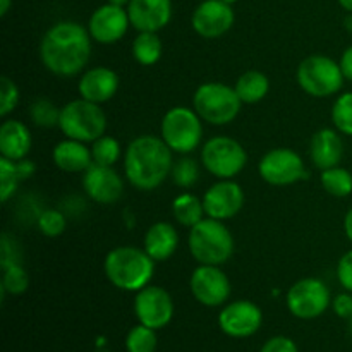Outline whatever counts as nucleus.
<instances>
[{
    "instance_id": "obj_48",
    "label": "nucleus",
    "mask_w": 352,
    "mask_h": 352,
    "mask_svg": "<svg viewBox=\"0 0 352 352\" xmlns=\"http://www.w3.org/2000/svg\"><path fill=\"white\" fill-rule=\"evenodd\" d=\"M223 2H227V3H230V6H232V3H236L237 0H223Z\"/></svg>"
},
{
    "instance_id": "obj_19",
    "label": "nucleus",
    "mask_w": 352,
    "mask_h": 352,
    "mask_svg": "<svg viewBox=\"0 0 352 352\" xmlns=\"http://www.w3.org/2000/svg\"><path fill=\"white\" fill-rule=\"evenodd\" d=\"M131 26L140 33H157L172 17L170 0H131L127 6Z\"/></svg>"
},
{
    "instance_id": "obj_24",
    "label": "nucleus",
    "mask_w": 352,
    "mask_h": 352,
    "mask_svg": "<svg viewBox=\"0 0 352 352\" xmlns=\"http://www.w3.org/2000/svg\"><path fill=\"white\" fill-rule=\"evenodd\" d=\"M179 246V232L172 223L157 222L144 234V251L155 261H167Z\"/></svg>"
},
{
    "instance_id": "obj_43",
    "label": "nucleus",
    "mask_w": 352,
    "mask_h": 352,
    "mask_svg": "<svg viewBox=\"0 0 352 352\" xmlns=\"http://www.w3.org/2000/svg\"><path fill=\"white\" fill-rule=\"evenodd\" d=\"M16 164H17V174H19L21 181H23V179H30L31 175L34 174L33 162H30V160H26V158H24V160L16 162Z\"/></svg>"
},
{
    "instance_id": "obj_9",
    "label": "nucleus",
    "mask_w": 352,
    "mask_h": 352,
    "mask_svg": "<svg viewBox=\"0 0 352 352\" xmlns=\"http://www.w3.org/2000/svg\"><path fill=\"white\" fill-rule=\"evenodd\" d=\"M201 162L215 177L232 179L246 167L248 153L234 138L215 136L203 144Z\"/></svg>"
},
{
    "instance_id": "obj_5",
    "label": "nucleus",
    "mask_w": 352,
    "mask_h": 352,
    "mask_svg": "<svg viewBox=\"0 0 352 352\" xmlns=\"http://www.w3.org/2000/svg\"><path fill=\"white\" fill-rule=\"evenodd\" d=\"M58 127L69 140L93 143L105 134L107 116L98 103L85 98L72 100L60 109Z\"/></svg>"
},
{
    "instance_id": "obj_12",
    "label": "nucleus",
    "mask_w": 352,
    "mask_h": 352,
    "mask_svg": "<svg viewBox=\"0 0 352 352\" xmlns=\"http://www.w3.org/2000/svg\"><path fill=\"white\" fill-rule=\"evenodd\" d=\"M134 313L140 323L153 330H160L170 323L174 316V301L164 287L146 285L134 298Z\"/></svg>"
},
{
    "instance_id": "obj_42",
    "label": "nucleus",
    "mask_w": 352,
    "mask_h": 352,
    "mask_svg": "<svg viewBox=\"0 0 352 352\" xmlns=\"http://www.w3.org/2000/svg\"><path fill=\"white\" fill-rule=\"evenodd\" d=\"M339 64H340V69H342V72H344V78L352 81V45L349 48H346V52H344L342 57H340Z\"/></svg>"
},
{
    "instance_id": "obj_21",
    "label": "nucleus",
    "mask_w": 352,
    "mask_h": 352,
    "mask_svg": "<svg viewBox=\"0 0 352 352\" xmlns=\"http://www.w3.org/2000/svg\"><path fill=\"white\" fill-rule=\"evenodd\" d=\"M309 157L320 170L337 167L344 157V141L340 134L333 129H320L313 134Z\"/></svg>"
},
{
    "instance_id": "obj_41",
    "label": "nucleus",
    "mask_w": 352,
    "mask_h": 352,
    "mask_svg": "<svg viewBox=\"0 0 352 352\" xmlns=\"http://www.w3.org/2000/svg\"><path fill=\"white\" fill-rule=\"evenodd\" d=\"M332 308L339 318H352V292H344V294L336 296L332 299Z\"/></svg>"
},
{
    "instance_id": "obj_33",
    "label": "nucleus",
    "mask_w": 352,
    "mask_h": 352,
    "mask_svg": "<svg viewBox=\"0 0 352 352\" xmlns=\"http://www.w3.org/2000/svg\"><path fill=\"white\" fill-rule=\"evenodd\" d=\"M30 116H31V120H33L36 126L54 127V126H58L60 110H58L48 98H38L31 103Z\"/></svg>"
},
{
    "instance_id": "obj_27",
    "label": "nucleus",
    "mask_w": 352,
    "mask_h": 352,
    "mask_svg": "<svg viewBox=\"0 0 352 352\" xmlns=\"http://www.w3.org/2000/svg\"><path fill=\"white\" fill-rule=\"evenodd\" d=\"M164 43L157 33H140L133 41V57L141 65H153L160 60Z\"/></svg>"
},
{
    "instance_id": "obj_6",
    "label": "nucleus",
    "mask_w": 352,
    "mask_h": 352,
    "mask_svg": "<svg viewBox=\"0 0 352 352\" xmlns=\"http://www.w3.org/2000/svg\"><path fill=\"white\" fill-rule=\"evenodd\" d=\"M241 105L243 102L236 88L222 82H205L192 96L196 113L201 117V120L213 126H226L232 122L241 112Z\"/></svg>"
},
{
    "instance_id": "obj_13",
    "label": "nucleus",
    "mask_w": 352,
    "mask_h": 352,
    "mask_svg": "<svg viewBox=\"0 0 352 352\" xmlns=\"http://www.w3.org/2000/svg\"><path fill=\"white\" fill-rule=\"evenodd\" d=\"M196 301L208 308L222 306L230 298V280L215 265H199L189 280Z\"/></svg>"
},
{
    "instance_id": "obj_29",
    "label": "nucleus",
    "mask_w": 352,
    "mask_h": 352,
    "mask_svg": "<svg viewBox=\"0 0 352 352\" xmlns=\"http://www.w3.org/2000/svg\"><path fill=\"white\" fill-rule=\"evenodd\" d=\"M120 155H122V148L120 143L112 136L98 138L91 143V157L93 164L105 165V167H113L119 162Z\"/></svg>"
},
{
    "instance_id": "obj_26",
    "label": "nucleus",
    "mask_w": 352,
    "mask_h": 352,
    "mask_svg": "<svg viewBox=\"0 0 352 352\" xmlns=\"http://www.w3.org/2000/svg\"><path fill=\"white\" fill-rule=\"evenodd\" d=\"M270 81L260 71H248L237 79L236 91L243 103H258L267 96Z\"/></svg>"
},
{
    "instance_id": "obj_37",
    "label": "nucleus",
    "mask_w": 352,
    "mask_h": 352,
    "mask_svg": "<svg viewBox=\"0 0 352 352\" xmlns=\"http://www.w3.org/2000/svg\"><path fill=\"white\" fill-rule=\"evenodd\" d=\"M17 102H19V89H17L16 82L3 76L0 79V116H9L16 109Z\"/></svg>"
},
{
    "instance_id": "obj_1",
    "label": "nucleus",
    "mask_w": 352,
    "mask_h": 352,
    "mask_svg": "<svg viewBox=\"0 0 352 352\" xmlns=\"http://www.w3.org/2000/svg\"><path fill=\"white\" fill-rule=\"evenodd\" d=\"M91 34L74 21H60L48 28L40 43V58L55 76L71 78L86 67L91 55Z\"/></svg>"
},
{
    "instance_id": "obj_20",
    "label": "nucleus",
    "mask_w": 352,
    "mask_h": 352,
    "mask_svg": "<svg viewBox=\"0 0 352 352\" xmlns=\"http://www.w3.org/2000/svg\"><path fill=\"white\" fill-rule=\"evenodd\" d=\"M81 98L93 103H105L113 98L119 89V76L109 67L88 69L78 82Z\"/></svg>"
},
{
    "instance_id": "obj_11",
    "label": "nucleus",
    "mask_w": 352,
    "mask_h": 352,
    "mask_svg": "<svg viewBox=\"0 0 352 352\" xmlns=\"http://www.w3.org/2000/svg\"><path fill=\"white\" fill-rule=\"evenodd\" d=\"M258 172L261 179L272 186H289L301 181L306 174L302 158L289 148H275L258 164Z\"/></svg>"
},
{
    "instance_id": "obj_32",
    "label": "nucleus",
    "mask_w": 352,
    "mask_h": 352,
    "mask_svg": "<svg viewBox=\"0 0 352 352\" xmlns=\"http://www.w3.org/2000/svg\"><path fill=\"white\" fill-rule=\"evenodd\" d=\"M332 120L337 131L352 136V91L342 93L332 107Z\"/></svg>"
},
{
    "instance_id": "obj_14",
    "label": "nucleus",
    "mask_w": 352,
    "mask_h": 352,
    "mask_svg": "<svg viewBox=\"0 0 352 352\" xmlns=\"http://www.w3.org/2000/svg\"><path fill=\"white\" fill-rule=\"evenodd\" d=\"M263 323V313L254 302L239 299L220 311L219 325L226 336L234 339H246L254 336Z\"/></svg>"
},
{
    "instance_id": "obj_18",
    "label": "nucleus",
    "mask_w": 352,
    "mask_h": 352,
    "mask_svg": "<svg viewBox=\"0 0 352 352\" xmlns=\"http://www.w3.org/2000/svg\"><path fill=\"white\" fill-rule=\"evenodd\" d=\"M82 188L100 205L117 203L124 195V181L113 167L93 164L82 175Z\"/></svg>"
},
{
    "instance_id": "obj_47",
    "label": "nucleus",
    "mask_w": 352,
    "mask_h": 352,
    "mask_svg": "<svg viewBox=\"0 0 352 352\" xmlns=\"http://www.w3.org/2000/svg\"><path fill=\"white\" fill-rule=\"evenodd\" d=\"M109 3H113V6H119V7H126L129 6L131 0H107Z\"/></svg>"
},
{
    "instance_id": "obj_15",
    "label": "nucleus",
    "mask_w": 352,
    "mask_h": 352,
    "mask_svg": "<svg viewBox=\"0 0 352 352\" xmlns=\"http://www.w3.org/2000/svg\"><path fill=\"white\" fill-rule=\"evenodd\" d=\"M236 14L223 0H205L192 12V28L203 38H220L234 26Z\"/></svg>"
},
{
    "instance_id": "obj_3",
    "label": "nucleus",
    "mask_w": 352,
    "mask_h": 352,
    "mask_svg": "<svg viewBox=\"0 0 352 352\" xmlns=\"http://www.w3.org/2000/svg\"><path fill=\"white\" fill-rule=\"evenodd\" d=\"M157 261L144 250L134 246H119L105 256L103 270L110 284L120 291L138 292L150 285Z\"/></svg>"
},
{
    "instance_id": "obj_23",
    "label": "nucleus",
    "mask_w": 352,
    "mask_h": 352,
    "mask_svg": "<svg viewBox=\"0 0 352 352\" xmlns=\"http://www.w3.org/2000/svg\"><path fill=\"white\" fill-rule=\"evenodd\" d=\"M54 164L60 170L78 174V172H86L93 165L91 148L86 146L82 141L64 140L54 148Z\"/></svg>"
},
{
    "instance_id": "obj_7",
    "label": "nucleus",
    "mask_w": 352,
    "mask_h": 352,
    "mask_svg": "<svg viewBox=\"0 0 352 352\" xmlns=\"http://www.w3.org/2000/svg\"><path fill=\"white\" fill-rule=\"evenodd\" d=\"M296 79L309 96L327 98L342 89L346 78L339 62L325 55H311L299 64Z\"/></svg>"
},
{
    "instance_id": "obj_30",
    "label": "nucleus",
    "mask_w": 352,
    "mask_h": 352,
    "mask_svg": "<svg viewBox=\"0 0 352 352\" xmlns=\"http://www.w3.org/2000/svg\"><path fill=\"white\" fill-rule=\"evenodd\" d=\"M158 340L155 330L143 325V323L133 327L126 337L127 352H155Z\"/></svg>"
},
{
    "instance_id": "obj_25",
    "label": "nucleus",
    "mask_w": 352,
    "mask_h": 352,
    "mask_svg": "<svg viewBox=\"0 0 352 352\" xmlns=\"http://www.w3.org/2000/svg\"><path fill=\"white\" fill-rule=\"evenodd\" d=\"M172 213H174L175 220L184 227H195L196 223L201 222L205 219L206 212L203 206V199L196 198L191 192H182L172 203Z\"/></svg>"
},
{
    "instance_id": "obj_44",
    "label": "nucleus",
    "mask_w": 352,
    "mask_h": 352,
    "mask_svg": "<svg viewBox=\"0 0 352 352\" xmlns=\"http://www.w3.org/2000/svg\"><path fill=\"white\" fill-rule=\"evenodd\" d=\"M344 230H346V236L347 239L352 243V208L347 212L346 219H344Z\"/></svg>"
},
{
    "instance_id": "obj_35",
    "label": "nucleus",
    "mask_w": 352,
    "mask_h": 352,
    "mask_svg": "<svg viewBox=\"0 0 352 352\" xmlns=\"http://www.w3.org/2000/svg\"><path fill=\"white\" fill-rule=\"evenodd\" d=\"M19 181L16 162L0 157V199L2 203L9 201L10 196L16 192Z\"/></svg>"
},
{
    "instance_id": "obj_4",
    "label": "nucleus",
    "mask_w": 352,
    "mask_h": 352,
    "mask_svg": "<svg viewBox=\"0 0 352 352\" xmlns=\"http://www.w3.org/2000/svg\"><path fill=\"white\" fill-rule=\"evenodd\" d=\"M188 246L199 265L220 267L234 254V237L222 220L206 217L191 227Z\"/></svg>"
},
{
    "instance_id": "obj_28",
    "label": "nucleus",
    "mask_w": 352,
    "mask_h": 352,
    "mask_svg": "<svg viewBox=\"0 0 352 352\" xmlns=\"http://www.w3.org/2000/svg\"><path fill=\"white\" fill-rule=\"evenodd\" d=\"M320 181H322L323 189L336 198H346L352 192V174L339 165L322 170Z\"/></svg>"
},
{
    "instance_id": "obj_17",
    "label": "nucleus",
    "mask_w": 352,
    "mask_h": 352,
    "mask_svg": "<svg viewBox=\"0 0 352 352\" xmlns=\"http://www.w3.org/2000/svg\"><path fill=\"white\" fill-rule=\"evenodd\" d=\"M131 26L129 14L124 7L107 2L91 14L88 23V31L91 38L98 43L110 45L124 38Z\"/></svg>"
},
{
    "instance_id": "obj_16",
    "label": "nucleus",
    "mask_w": 352,
    "mask_h": 352,
    "mask_svg": "<svg viewBox=\"0 0 352 352\" xmlns=\"http://www.w3.org/2000/svg\"><path fill=\"white\" fill-rule=\"evenodd\" d=\"M244 205V191L232 179H220L203 196L206 217L215 220H229L241 212Z\"/></svg>"
},
{
    "instance_id": "obj_2",
    "label": "nucleus",
    "mask_w": 352,
    "mask_h": 352,
    "mask_svg": "<svg viewBox=\"0 0 352 352\" xmlns=\"http://www.w3.org/2000/svg\"><path fill=\"white\" fill-rule=\"evenodd\" d=\"M172 150L162 138L138 136L127 146L124 155V174L131 186L140 191H153L160 188L170 175Z\"/></svg>"
},
{
    "instance_id": "obj_46",
    "label": "nucleus",
    "mask_w": 352,
    "mask_h": 352,
    "mask_svg": "<svg viewBox=\"0 0 352 352\" xmlns=\"http://www.w3.org/2000/svg\"><path fill=\"white\" fill-rule=\"evenodd\" d=\"M337 2L340 3V7H342L344 10H347V12L352 14V0H337Z\"/></svg>"
},
{
    "instance_id": "obj_40",
    "label": "nucleus",
    "mask_w": 352,
    "mask_h": 352,
    "mask_svg": "<svg viewBox=\"0 0 352 352\" xmlns=\"http://www.w3.org/2000/svg\"><path fill=\"white\" fill-rule=\"evenodd\" d=\"M260 352H299V351L294 340L289 339V337L278 336V337H272L270 340H267Z\"/></svg>"
},
{
    "instance_id": "obj_31",
    "label": "nucleus",
    "mask_w": 352,
    "mask_h": 352,
    "mask_svg": "<svg viewBox=\"0 0 352 352\" xmlns=\"http://www.w3.org/2000/svg\"><path fill=\"white\" fill-rule=\"evenodd\" d=\"M28 287H30V277H28V272L24 270L23 265H10V267L3 268L2 284H0L2 296H19L26 292Z\"/></svg>"
},
{
    "instance_id": "obj_39",
    "label": "nucleus",
    "mask_w": 352,
    "mask_h": 352,
    "mask_svg": "<svg viewBox=\"0 0 352 352\" xmlns=\"http://www.w3.org/2000/svg\"><path fill=\"white\" fill-rule=\"evenodd\" d=\"M337 278L347 292H352V250L342 254L337 263Z\"/></svg>"
},
{
    "instance_id": "obj_8",
    "label": "nucleus",
    "mask_w": 352,
    "mask_h": 352,
    "mask_svg": "<svg viewBox=\"0 0 352 352\" xmlns=\"http://www.w3.org/2000/svg\"><path fill=\"white\" fill-rule=\"evenodd\" d=\"M160 134L172 151L181 155L191 153L201 143V117L188 107H174L162 119Z\"/></svg>"
},
{
    "instance_id": "obj_49",
    "label": "nucleus",
    "mask_w": 352,
    "mask_h": 352,
    "mask_svg": "<svg viewBox=\"0 0 352 352\" xmlns=\"http://www.w3.org/2000/svg\"><path fill=\"white\" fill-rule=\"evenodd\" d=\"M349 330H351V336H352V318L349 320Z\"/></svg>"
},
{
    "instance_id": "obj_34",
    "label": "nucleus",
    "mask_w": 352,
    "mask_h": 352,
    "mask_svg": "<svg viewBox=\"0 0 352 352\" xmlns=\"http://www.w3.org/2000/svg\"><path fill=\"white\" fill-rule=\"evenodd\" d=\"M170 175H172V181H174L175 186L188 189L198 182L199 167H198V164H196V160L184 157L172 165Z\"/></svg>"
},
{
    "instance_id": "obj_38",
    "label": "nucleus",
    "mask_w": 352,
    "mask_h": 352,
    "mask_svg": "<svg viewBox=\"0 0 352 352\" xmlns=\"http://www.w3.org/2000/svg\"><path fill=\"white\" fill-rule=\"evenodd\" d=\"M0 263L2 268L10 267V265H21V250L14 239H10L9 234H3L0 241Z\"/></svg>"
},
{
    "instance_id": "obj_10",
    "label": "nucleus",
    "mask_w": 352,
    "mask_h": 352,
    "mask_svg": "<svg viewBox=\"0 0 352 352\" xmlns=\"http://www.w3.org/2000/svg\"><path fill=\"white\" fill-rule=\"evenodd\" d=\"M330 291L318 278L298 280L287 292V308L296 318L313 320L329 309Z\"/></svg>"
},
{
    "instance_id": "obj_36",
    "label": "nucleus",
    "mask_w": 352,
    "mask_h": 352,
    "mask_svg": "<svg viewBox=\"0 0 352 352\" xmlns=\"http://www.w3.org/2000/svg\"><path fill=\"white\" fill-rule=\"evenodd\" d=\"M38 229L47 237H58L67 227V219L58 210H45L38 215Z\"/></svg>"
},
{
    "instance_id": "obj_45",
    "label": "nucleus",
    "mask_w": 352,
    "mask_h": 352,
    "mask_svg": "<svg viewBox=\"0 0 352 352\" xmlns=\"http://www.w3.org/2000/svg\"><path fill=\"white\" fill-rule=\"evenodd\" d=\"M10 3H12V0H0V16H6L9 12Z\"/></svg>"
},
{
    "instance_id": "obj_22",
    "label": "nucleus",
    "mask_w": 352,
    "mask_h": 352,
    "mask_svg": "<svg viewBox=\"0 0 352 352\" xmlns=\"http://www.w3.org/2000/svg\"><path fill=\"white\" fill-rule=\"evenodd\" d=\"M31 150V133L21 120L9 119L0 126V155L12 162L24 160Z\"/></svg>"
}]
</instances>
